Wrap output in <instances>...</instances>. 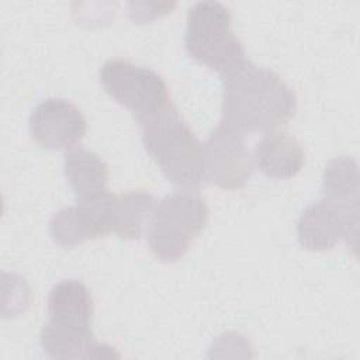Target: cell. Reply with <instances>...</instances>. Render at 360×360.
I'll use <instances>...</instances> for the list:
<instances>
[{"mask_svg": "<svg viewBox=\"0 0 360 360\" xmlns=\"http://www.w3.org/2000/svg\"><path fill=\"white\" fill-rule=\"evenodd\" d=\"M222 79V122L243 135L274 131L297 111L292 89L273 70L246 59Z\"/></svg>", "mask_w": 360, "mask_h": 360, "instance_id": "6da1fadb", "label": "cell"}, {"mask_svg": "<svg viewBox=\"0 0 360 360\" xmlns=\"http://www.w3.org/2000/svg\"><path fill=\"white\" fill-rule=\"evenodd\" d=\"M139 128L145 150L173 186L194 191L207 183L202 143L174 105Z\"/></svg>", "mask_w": 360, "mask_h": 360, "instance_id": "7a4b0ae2", "label": "cell"}, {"mask_svg": "<svg viewBox=\"0 0 360 360\" xmlns=\"http://www.w3.org/2000/svg\"><path fill=\"white\" fill-rule=\"evenodd\" d=\"M229 8L219 1H198L187 11L184 49L197 63L221 76L246 60L240 39L231 28Z\"/></svg>", "mask_w": 360, "mask_h": 360, "instance_id": "3957f363", "label": "cell"}, {"mask_svg": "<svg viewBox=\"0 0 360 360\" xmlns=\"http://www.w3.org/2000/svg\"><path fill=\"white\" fill-rule=\"evenodd\" d=\"M208 215L205 200L194 191L181 190L163 197L146 228L152 255L163 263L181 259L191 242L204 231Z\"/></svg>", "mask_w": 360, "mask_h": 360, "instance_id": "277c9868", "label": "cell"}, {"mask_svg": "<svg viewBox=\"0 0 360 360\" xmlns=\"http://www.w3.org/2000/svg\"><path fill=\"white\" fill-rule=\"evenodd\" d=\"M104 91L142 124L173 107L165 79L155 70L125 59H108L100 69Z\"/></svg>", "mask_w": 360, "mask_h": 360, "instance_id": "5b68a950", "label": "cell"}, {"mask_svg": "<svg viewBox=\"0 0 360 360\" xmlns=\"http://www.w3.org/2000/svg\"><path fill=\"white\" fill-rule=\"evenodd\" d=\"M297 236L301 246L311 252H326L345 240L347 249L357 255L359 208H343L321 198L298 217Z\"/></svg>", "mask_w": 360, "mask_h": 360, "instance_id": "8992f818", "label": "cell"}, {"mask_svg": "<svg viewBox=\"0 0 360 360\" xmlns=\"http://www.w3.org/2000/svg\"><path fill=\"white\" fill-rule=\"evenodd\" d=\"M202 148L207 181L222 190H239L249 181L255 160L242 132L221 124Z\"/></svg>", "mask_w": 360, "mask_h": 360, "instance_id": "52a82bcc", "label": "cell"}, {"mask_svg": "<svg viewBox=\"0 0 360 360\" xmlns=\"http://www.w3.org/2000/svg\"><path fill=\"white\" fill-rule=\"evenodd\" d=\"M32 139L49 150H66L77 145L87 132L83 112L69 100L51 97L42 100L31 112Z\"/></svg>", "mask_w": 360, "mask_h": 360, "instance_id": "ba28073f", "label": "cell"}, {"mask_svg": "<svg viewBox=\"0 0 360 360\" xmlns=\"http://www.w3.org/2000/svg\"><path fill=\"white\" fill-rule=\"evenodd\" d=\"M114 195L80 202L58 210L49 221V232L56 245L69 249L111 232L110 208Z\"/></svg>", "mask_w": 360, "mask_h": 360, "instance_id": "9c48e42d", "label": "cell"}, {"mask_svg": "<svg viewBox=\"0 0 360 360\" xmlns=\"http://www.w3.org/2000/svg\"><path fill=\"white\" fill-rule=\"evenodd\" d=\"M48 323L69 329H91L93 298L77 278H66L52 287L48 295Z\"/></svg>", "mask_w": 360, "mask_h": 360, "instance_id": "30bf717a", "label": "cell"}, {"mask_svg": "<svg viewBox=\"0 0 360 360\" xmlns=\"http://www.w3.org/2000/svg\"><path fill=\"white\" fill-rule=\"evenodd\" d=\"M255 165L273 179H291L305 165V153L298 141L285 131H269L255 146Z\"/></svg>", "mask_w": 360, "mask_h": 360, "instance_id": "8fae6325", "label": "cell"}, {"mask_svg": "<svg viewBox=\"0 0 360 360\" xmlns=\"http://www.w3.org/2000/svg\"><path fill=\"white\" fill-rule=\"evenodd\" d=\"M63 174L77 201H96L108 197V166L91 150L72 149L65 155Z\"/></svg>", "mask_w": 360, "mask_h": 360, "instance_id": "7c38bea8", "label": "cell"}, {"mask_svg": "<svg viewBox=\"0 0 360 360\" xmlns=\"http://www.w3.org/2000/svg\"><path fill=\"white\" fill-rule=\"evenodd\" d=\"M41 349L49 359H108L118 356L112 347L97 343L91 329H69L45 323L39 338Z\"/></svg>", "mask_w": 360, "mask_h": 360, "instance_id": "4fadbf2b", "label": "cell"}, {"mask_svg": "<svg viewBox=\"0 0 360 360\" xmlns=\"http://www.w3.org/2000/svg\"><path fill=\"white\" fill-rule=\"evenodd\" d=\"M156 204V198L142 190L114 195L110 208L111 232L125 240L141 239L142 233L146 232Z\"/></svg>", "mask_w": 360, "mask_h": 360, "instance_id": "5bb4252c", "label": "cell"}, {"mask_svg": "<svg viewBox=\"0 0 360 360\" xmlns=\"http://www.w3.org/2000/svg\"><path fill=\"white\" fill-rule=\"evenodd\" d=\"M359 166L350 156L329 160L322 174L323 198L343 208H359Z\"/></svg>", "mask_w": 360, "mask_h": 360, "instance_id": "9a60e30c", "label": "cell"}]
</instances>
